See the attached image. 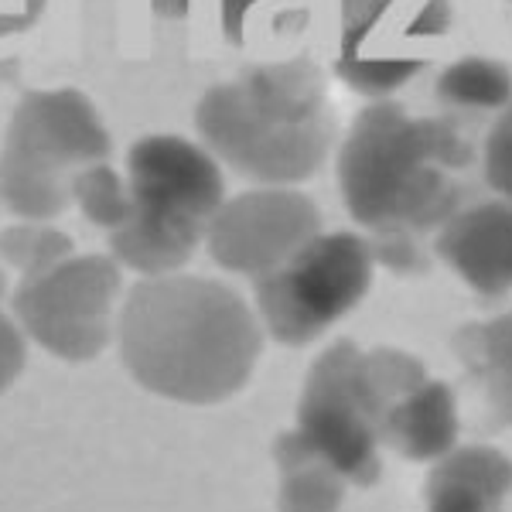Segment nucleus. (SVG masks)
Wrapping results in <instances>:
<instances>
[{
    "instance_id": "1",
    "label": "nucleus",
    "mask_w": 512,
    "mask_h": 512,
    "mask_svg": "<svg viewBox=\"0 0 512 512\" xmlns=\"http://www.w3.org/2000/svg\"><path fill=\"white\" fill-rule=\"evenodd\" d=\"M263 325L243 294L195 274L140 277L117 315L123 366L144 390L209 407L250 383Z\"/></svg>"
},
{
    "instance_id": "2",
    "label": "nucleus",
    "mask_w": 512,
    "mask_h": 512,
    "mask_svg": "<svg viewBox=\"0 0 512 512\" xmlns=\"http://www.w3.org/2000/svg\"><path fill=\"white\" fill-rule=\"evenodd\" d=\"M468 147L448 123L410 117L393 99H373L338 147V188L345 209L369 229L376 263L417 267V239L437 233L458 209L454 171Z\"/></svg>"
},
{
    "instance_id": "3",
    "label": "nucleus",
    "mask_w": 512,
    "mask_h": 512,
    "mask_svg": "<svg viewBox=\"0 0 512 512\" xmlns=\"http://www.w3.org/2000/svg\"><path fill=\"white\" fill-rule=\"evenodd\" d=\"M212 158L256 185L315 178L335 144L325 82L311 62H274L216 82L195 110Z\"/></svg>"
},
{
    "instance_id": "4",
    "label": "nucleus",
    "mask_w": 512,
    "mask_h": 512,
    "mask_svg": "<svg viewBox=\"0 0 512 512\" xmlns=\"http://www.w3.org/2000/svg\"><path fill=\"white\" fill-rule=\"evenodd\" d=\"M376 274V256L366 236H311L280 267L253 280L256 318L280 345H311L366 301Z\"/></svg>"
},
{
    "instance_id": "5",
    "label": "nucleus",
    "mask_w": 512,
    "mask_h": 512,
    "mask_svg": "<svg viewBox=\"0 0 512 512\" xmlns=\"http://www.w3.org/2000/svg\"><path fill=\"white\" fill-rule=\"evenodd\" d=\"M383 417L386 403L366 369V352L342 338L311 366L294 434L349 485L369 489L383 475Z\"/></svg>"
},
{
    "instance_id": "6",
    "label": "nucleus",
    "mask_w": 512,
    "mask_h": 512,
    "mask_svg": "<svg viewBox=\"0 0 512 512\" xmlns=\"http://www.w3.org/2000/svg\"><path fill=\"white\" fill-rule=\"evenodd\" d=\"M120 263L110 253H72L14 291V318L24 335L65 362L96 359L117 335Z\"/></svg>"
},
{
    "instance_id": "7",
    "label": "nucleus",
    "mask_w": 512,
    "mask_h": 512,
    "mask_svg": "<svg viewBox=\"0 0 512 512\" xmlns=\"http://www.w3.org/2000/svg\"><path fill=\"white\" fill-rule=\"evenodd\" d=\"M448 4L427 0L417 14L403 0H342L338 76L352 93L386 99L424 65V41L444 31Z\"/></svg>"
},
{
    "instance_id": "8",
    "label": "nucleus",
    "mask_w": 512,
    "mask_h": 512,
    "mask_svg": "<svg viewBox=\"0 0 512 512\" xmlns=\"http://www.w3.org/2000/svg\"><path fill=\"white\" fill-rule=\"evenodd\" d=\"M321 233V212L297 185H256L226 195L202 246L229 274L263 277Z\"/></svg>"
},
{
    "instance_id": "9",
    "label": "nucleus",
    "mask_w": 512,
    "mask_h": 512,
    "mask_svg": "<svg viewBox=\"0 0 512 512\" xmlns=\"http://www.w3.org/2000/svg\"><path fill=\"white\" fill-rule=\"evenodd\" d=\"M134 209L205 229L226 198V175L205 144L181 134H147L127 151Z\"/></svg>"
},
{
    "instance_id": "10",
    "label": "nucleus",
    "mask_w": 512,
    "mask_h": 512,
    "mask_svg": "<svg viewBox=\"0 0 512 512\" xmlns=\"http://www.w3.org/2000/svg\"><path fill=\"white\" fill-rule=\"evenodd\" d=\"M0 151L72 181L79 168L110 158V130L76 89H41L18 103Z\"/></svg>"
},
{
    "instance_id": "11",
    "label": "nucleus",
    "mask_w": 512,
    "mask_h": 512,
    "mask_svg": "<svg viewBox=\"0 0 512 512\" xmlns=\"http://www.w3.org/2000/svg\"><path fill=\"white\" fill-rule=\"evenodd\" d=\"M434 253L475 294L502 297L512 291V202L458 205L434 233Z\"/></svg>"
},
{
    "instance_id": "12",
    "label": "nucleus",
    "mask_w": 512,
    "mask_h": 512,
    "mask_svg": "<svg viewBox=\"0 0 512 512\" xmlns=\"http://www.w3.org/2000/svg\"><path fill=\"white\" fill-rule=\"evenodd\" d=\"M512 458L492 444H458L427 475V512H502Z\"/></svg>"
},
{
    "instance_id": "13",
    "label": "nucleus",
    "mask_w": 512,
    "mask_h": 512,
    "mask_svg": "<svg viewBox=\"0 0 512 512\" xmlns=\"http://www.w3.org/2000/svg\"><path fill=\"white\" fill-rule=\"evenodd\" d=\"M461 414L458 396L448 383L427 376L417 390L393 403L383 417V448L410 461H437L458 448Z\"/></svg>"
},
{
    "instance_id": "14",
    "label": "nucleus",
    "mask_w": 512,
    "mask_h": 512,
    "mask_svg": "<svg viewBox=\"0 0 512 512\" xmlns=\"http://www.w3.org/2000/svg\"><path fill=\"white\" fill-rule=\"evenodd\" d=\"M106 236H110V256L120 267L140 277H164L192 260L205 239V229L130 209V216Z\"/></svg>"
},
{
    "instance_id": "15",
    "label": "nucleus",
    "mask_w": 512,
    "mask_h": 512,
    "mask_svg": "<svg viewBox=\"0 0 512 512\" xmlns=\"http://www.w3.org/2000/svg\"><path fill=\"white\" fill-rule=\"evenodd\" d=\"M454 352L482 390L492 424L512 427V311L461 325L454 335Z\"/></svg>"
},
{
    "instance_id": "16",
    "label": "nucleus",
    "mask_w": 512,
    "mask_h": 512,
    "mask_svg": "<svg viewBox=\"0 0 512 512\" xmlns=\"http://www.w3.org/2000/svg\"><path fill=\"white\" fill-rule=\"evenodd\" d=\"M280 482V512H338L345 502V478L332 465L301 444L294 431L277 441Z\"/></svg>"
},
{
    "instance_id": "17",
    "label": "nucleus",
    "mask_w": 512,
    "mask_h": 512,
    "mask_svg": "<svg viewBox=\"0 0 512 512\" xmlns=\"http://www.w3.org/2000/svg\"><path fill=\"white\" fill-rule=\"evenodd\" d=\"M0 205L18 219L52 222L72 205L69 178L31 168L0 151Z\"/></svg>"
},
{
    "instance_id": "18",
    "label": "nucleus",
    "mask_w": 512,
    "mask_h": 512,
    "mask_svg": "<svg viewBox=\"0 0 512 512\" xmlns=\"http://www.w3.org/2000/svg\"><path fill=\"white\" fill-rule=\"evenodd\" d=\"M437 99L451 110L499 113L512 99V76L502 62L472 55V59H461L441 72Z\"/></svg>"
},
{
    "instance_id": "19",
    "label": "nucleus",
    "mask_w": 512,
    "mask_h": 512,
    "mask_svg": "<svg viewBox=\"0 0 512 512\" xmlns=\"http://www.w3.org/2000/svg\"><path fill=\"white\" fill-rule=\"evenodd\" d=\"M72 253H76L72 236L55 229L52 222L18 219L0 229V260H4V267L18 270L21 280L45 274L55 263L69 260Z\"/></svg>"
},
{
    "instance_id": "20",
    "label": "nucleus",
    "mask_w": 512,
    "mask_h": 512,
    "mask_svg": "<svg viewBox=\"0 0 512 512\" xmlns=\"http://www.w3.org/2000/svg\"><path fill=\"white\" fill-rule=\"evenodd\" d=\"M69 195L82 216L93 222V226L106 229V233H113L130 216V209H134L127 175L110 168V161H96L79 168L69 181Z\"/></svg>"
},
{
    "instance_id": "21",
    "label": "nucleus",
    "mask_w": 512,
    "mask_h": 512,
    "mask_svg": "<svg viewBox=\"0 0 512 512\" xmlns=\"http://www.w3.org/2000/svg\"><path fill=\"white\" fill-rule=\"evenodd\" d=\"M366 369L376 383V393L383 396L386 410L393 407L400 396H407L410 390H417L427 379V369L417 355L403 352V349H373L366 352Z\"/></svg>"
},
{
    "instance_id": "22",
    "label": "nucleus",
    "mask_w": 512,
    "mask_h": 512,
    "mask_svg": "<svg viewBox=\"0 0 512 512\" xmlns=\"http://www.w3.org/2000/svg\"><path fill=\"white\" fill-rule=\"evenodd\" d=\"M482 171L492 192L512 202V99L492 117L482 144Z\"/></svg>"
},
{
    "instance_id": "23",
    "label": "nucleus",
    "mask_w": 512,
    "mask_h": 512,
    "mask_svg": "<svg viewBox=\"0 0 512 512\" xmlns=\"http://www.w3.org/2000/svg\"><path fill=\"white\" fill-rule=\"evenodd\" d=\"M24 362H28V335L18 318L0 311V393L11 390L14 379L24 373Z\"/></svg>"
},
{
    "instance_id": "24",
    "label": "nucleus",
    "mask_w": 512,
    "mask_h": 512,
    "mask_svg": "<svg viewBox=\"0 0 512 512\" xmlns=\"http://www.w3.org/2000/svg\"><path fill=\"white\" fill-rule=\"evenodd\" d=\"M45 11V0H0V38L31 31Z\"/></svg>"
},
{
    "instance_id": "25",
    "label": "nucleus",
    "mask_w": 512,
    "mask_h": 512,
    "mask_svg": "<svg viewBox=\"0 0 512 512\" xmlns=\"http://www.w3.org/2000/svg\"><path fill=\"white\" fill-rule=\"evenodd\" d=\"M188 7H192V0H154V11L161 14V18H185Z\"/></svg>"
},
{
    "instance_id": "26",
    "label": "nucleus",
    "mask_w": 512,
    "mask_h": 512,
    "mask_svg": "<svg viewBox=\"0 0 512 512\" xmlns=\"http://www.w3.org/2000/svg\"><path fill=\"white\" fill-rule=\"evenodd\" d=\"M7 294V274H4V267H0V297Z\"/></svg>"
}]
</instances>
